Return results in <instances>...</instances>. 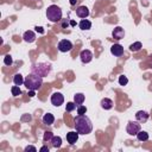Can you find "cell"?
I'll list each match as a JSON object with an SVG mask.
<instances>
[{"label": "cell", "mask_w": 152, "mask_h": 152, "mask_svg": "<svg viewBox=\"0 0 152 152\" xmlns=\"http://www.w3.org/2000/svg\"><path fill=\"white\" fill-rule=\"evenodd\" d=\"M140 131V124L139 121H128L127 124V127H126V132L129 134V135H137V133Z\"/></svg>", "instance_id": "5b68a950"}, {"label": "cell", "mask_w": 152, "mask_h": 152, "mask_svg": "<svg viewBox=\"0 0 152 152\" xmlns=\"http://www.w3.org/2000/svg\"><path fill=\"white\" fill-rule=\"evenodd\" d=\"M137 138H138L139 141H146V140H148V133L140 129V131L137 133Z\"/></svg>", "instance_id": "44dd1931"}, {"label": "cell", "mask_w": 152, "mask_h": 152, "mask_svg": "<svg viewBox=\"0 0 152 152\" xmlns=\"http://www.w3.org/2000/svg\"><path fill=\"white\" fill-rule=\"evenodd\" d=\"M76 1H77V0H70V4H71V5H75Z\"/></svg>", "instance_id": "836d02e7"}, {"label": "cell", "mask_w": 152, "mask_h": 152, "mask_svg": "<svg viewBox=\"0 0 152 152\" xmlns=\"http://www.w3.org/2000/svg\"><path fill=\"white\" fill-rule=\"evenodd\" d=\"M4 63L6 64V65H12V63H13V59H12V56L11 55H6L5 56V58H4Z\"/></svg>", "instance_id": "d4e9b609"}, {"label": "cell", "mask_w": 152, "mask_h": 152, "mask_svg": "<svg viewBox=\"0 0 152 152\" xmlns=\"http://www.w3.org/2000/svg\"><path fill=\"white\" fill-rule=\"evenodd\" d=\"M112 36H113L114 39L120 40V39H122V38L125 37V31H124V28H122L121 26H116V27L113 30Z\"/></svg>", "instance_id": "9c48e42d"}, {"label": "cell", "mask_w": 152, "mask_h": 152, "mask_svg": "<svg viewBox=\"0 0 152 152\" xmlns=\"http://www.w3.org/2000/svg\"><path fill=\"white\" fill-rule=\"evenodd\" d=\"M24 81H25V78H23V75H21V74H15V75L13 76V83H14L15 86H21V84H24Z\"/></svg>", "instance_id": "d6986e66"}, {"label": "cell", "mask_w": 152, "mask_h": 152, "mask_svg": "<svg viewBox=\"0 0 152 152\" xmlns=\"http://www.w3.org/2000/svg\"><path fill=\"white\" fill-rule=\"evenodd\" d=\"M57 48H58V50L61 52H68V51H70L72 49V43L70 40H68V39H62V40H59Z\"/></svg>", "instance_id": "8992f818"}, {"label": "cell", "mask_w": 152, "mask_h": 152, "mask_svg": "<svg viewBox=\"0 0 152 152\" xmlns=\"http://www.w3.org/2000/svg\"><path fill=\"white\" fill-rule=\"evenodd\" d=\"M43 84V78L36 74H30L25 77L24 86L27 88V90H38Z\"/></svg>", "instance_id": "7a4b0ae2"}, {"label": "cell", "mask_w": 152, "mask_h": 152, "mask_svg": "<svg viewBox=\"0 0 152 152\" xmlns=\"http://www.w3.org/2000/svg\"><path fill=\"white\" fill-rule=\"evenodd\" d=\"M50 142H51V145H52V147H55V148H58V147H61V145H62V139H61V137H52V139L50 140Z\"/></svg>", "instance_id": "ffe728a7"}, {"label": "cell", "mask_w": 152, "mask_h": 152, "mask_svg": "<svg viewBox=\"0 0 152 152\" xmlns=\"http://www.w3.org/2000/svg\"><path fill=\"white\" fill-rule=\"evenodd\" d=\"M78 132L76 131V132H74V131H71V132H68L66 133V141L70 144V145H74L77 140H78Z\"/></svg>", "instance_id": "8fae6325"}, {"label": "cell", "mask_w": 152, "mask_h": 152, "mask_svg": "<svg viewBox=\"0 0 152 152\" xmlns=\"http://www.w3.org/2000/svg\"><path fill=\"white\" fill-rule=\"evenodd\" d=\"M46 18L51 23H57L62 19V10L57 5H51L46 8Z\"/></svg>", "instance_id": "277c9868"}, {"label": "cell", "mask_w": 152, "mask_h": 152, "mask_svg": "<svg viewBox=\"0 0 152 152\" xmlns=\"http://www.w3.org/2000/svg\"><path fill=\"white\" fill-rule=\"evenodd\" d=\"M63 102H64V97H63V95L61 93L57 91V93H53L51 95V103L55 107H59L61 104H63Z\"/></svg>", "instance_id": "ba28073f"}, {"label": "cell", "mask_w": 152, "mask_h": 152, "mask_svg": "<svg viewBox=\"0 0 152 152\" xmlns=\"http://www.w3.org/2000/svg\"><path fill=\"white\" fill-rule=\"evenodd\" d=\"M110 52H112V55H114L116 57H120L124 53V48L120 44H114L110 48Z\"/></svg>", "instance_id": "7c38bea8"}, {"label": "cell", "mask_w": 152, "mask_h": 152, "mask_svg": "<svg viewBox=\"0 0 152 152\" xmlns=\"http://www.w3.org/2000/svg\"><path fill=\"white\" fill-rule=\"evenodd\" d=\"M21 120H23V121H24V120H28V121H30V120H31V116H30V115H26V116H23V118H21Z\"/></svg>", "instance_id": "d6a6232c"}, {"label": "cell", "mask_w": 152, "mask_h": 152, "mask_svg": "<svg viewBox=\"0 0 152 152\" xmlns=\"http://www.w3.org/2000/svg\"><path fill=\"white\" fill-rule=\"evenodd\" d=\"M84 95L82 94V93H77V94H75L74 95V102L77 104V106H80V104H82L83 102H84Z\"/></svg>", "instance_id": "ac0fdd59"}, {"label": "cell", "mask_w": 152, "mask_h": 152, "mask_svg": "<svg viewBox=\"0 0 152 152\" xmlns=\"http://www.w3.org/2000/svg\"><path fill=\"white\" fill-rule=\"evenodd\" d=\"M101 107H102L103 109H106V110L112 109V107H113V101H112L110 99H108V97H104V99L101 100Z\"/></svg>", "instance_id": "9a60e30c"}, {"label": "cell", "mask_w": 152, "mask_h": 152, "mask_svg": "<svg viewBox=\"0 0 152 152\" xmlns=\"http://www.w3.org/2000/svg\"><path fill=\"white\" fill-rule=\"evenodd\" d=\"M34 91H36V90H28V96H30V97H33V96L36 95Z\"/></svg>", "instance_id": "1f68e13d"}, {"label": "cell", "mask_w": 152, "mask_h": 152, "mask_svg": "<svg viewBox=\"0 0 152 152\" xmlns=\"http://www.w3.org/2000/svg\"><path fill=\"white\" fill-rule=\"evenodd\" d=\"M80 58H81V62L82 63L87 64V63L91 62V59H93V52L90 50H88V49L82 50L81 53H80Z\"/></svg>", "instance_id": "52a82bcc"}, {"label": "cell", "mask_w": 152, "mask_h": 152, "mask_svg": "<svg viewBox=\"0 0 152 152\" xmlns=\"http://www.w3.org/2000/svg\"><path fill=\"white\" fill-rule=\"evenodd\" d=\"M76 103L75 102H68L66 104H65V110L66 112H72L74 109H76Z\"/></svg>", "instance_id": "cb8c5ba5"}, {"label": "cell", "mask_w": 152, "mask_h": 152, "mask_svg": "<svg viewBox=\"0 0 152 152\" xmlns=\"http://www.w3.org/2000/svg\"><path fill=\"white\" fill-rule=\"evenodd\" d=\"M127 83H128V80H127V77H126L125 75L119 76V84H120V86H126Z\"/></svg>", "instance_id": "484cf974"}, {"label": "cell", "mask_w": 152, "mask_h": 152, "mask_svg": "<svg viewBox=\"0 0 152 152\" xmlns=\"http://www.w3.org/2000/svg\"><path fill=\"white\" fill-rule=\"evenodd\" d=\"M53 122H55V116H53L51 113H46V114H44V116H43V124L50 126V125H52Z\"/></svg>", "instance_id": "2e32d148"}, {"label": "cell", "mask_w": 152, "mask_h": 152, "mask_svg": "<svg viewBox=\"0 0 152 152\" xmlns=\"http://www.w3.org/2000/svg\"><path fill=\"white\" fill-rule=\"evenodd\" d=\"M52 137H53L52 132H45V133H44L43 139H44V141H50V140L52 139Z\"/></svg>", "instance_id": "83f0119b"}, {"label": "cell", "mask_w": 152, "mask_h": 152, "mask_svg": "<svg viewBox=\"0 0 152 152\" xmlns=\"http://www.w3.org/2000/svg\"><path fill=\"white\" fill-rule=\"evenodd\" d=\"M76 15L80 17V18H82V19H86V18L89 15V10H88V7H86V6H80V7H77V8H76Z\"/></svg>", "instance_id": "30bf717a"}, {"label": "cell", "mask_w": 152, "mask_h": 152, "mask_svg": "<svg viewBox=\"0 0 152 152\" xmlns=\"http://www.w3.org/2000/svg\"><path fill=\"white\" fill-rule=\"evenodd\" d=\"M70 25H72V26H75V25H76V23H75L74 20H71V21H70Z\"/></svg>", "instance_id": "e575fe53"}, {"label": "cell", "mask_w": 152, "mask_h": 152, "mask_svg": "<svg viewBox=\"0 0 152 152\" xmlns=\"http://www.w3.org/2000/svg\"><path fill=\"white\" fill-rule=\"evenodd\" d=\"M34 28H36V31H37V32H39V33H44V30H43V27H40V26H36Z\"/></svg>", "instance_id": "f546056e"}, {"label": "cell", "mask_w": 152, "mask_h": 152, "mask_svg": "<svg viewBox=\"0 0 152 152\" xmlns=\"http://www.w3.org/2000/svg\"><path fill=\"white\" fill-rule=\"evenodd\" d=\"M25 151H26V152H27V151H33V152H36L37 148H36L34 146H31V145H30V146H26V147H25Z\"/></svg>", "instance_id": "f1b7e54d"}, {"label": "cell", "mask_w": 152, "mask_h": 152, "mask_svg": "<svg viewBox=\"0 0 152 152\" xmlns=\"http://www.w3.org/2000/svg\"><path fill=\"white\" fill-rule=\"evenodd\" d=\"M86 113H87V107L86 106H82V104L77 106V114L78 115H82V114H86Z\"/></svg>", "instance_id": "4316f807"}, {"label": "cell", "mask_w": 152, "mask_h": 152, "mask_svg": "<svg viewBox=\"0 0 152 152\" xmlns=\"http://www.w3.org/2000/svg\"><path fill=\"white\" fill-rule=\"evenodd\" d=\"M11 91H12V95L13 96H19L21 94V89L19 88V86H13L11 88Z\"/></svg>", "instance_id": "603a6c76"}, {"label": "cell", "mask_w": 152, "mask_h": 152, "mask_svg": "<svg viewBox=\"0 0 152 152\" xmlns=\"http://www.w3.org/2000/svg\"><path fill=\"white\" fill-rule=\"evenodd\" d=\"M141 48H142V46H141V43H140V42H135V43H133V44L129 45V50H131L132 52H137V51H139Z\"/></svg>", "instance_id": "7402d4cb"}, {"label": "cell", "mask_w": 152, "mask_h": 152, "mask_svg": "<svg viewBox=\"0 0 152 152\" xmlns=\"http://www.w3.org/2000/svg\"><path fill=\"white\" fill-rule=\"evenodd\" d=\"M78 26H80V28L81 30H90L91 28V23L88 20V19H82L81 21H80V24H78Z\"/></svg>", "instance_id": "e0dca14e"}, {"label": "cell", "mask_w": 152, "mask_h": 152, "mask_svg": "<svg viewBox=\"0 0 152 152\" xmlns=\"http://www.w3.org/2000/svg\"><path fill=\"white\" fill-rule=\"evenodd\" d=\"M39 151H40V152H49V147H48V146H43V147H40Z\"/></svg>", "instance_id": "4dcf8cb0"}, {"label": "cell", "mask_w": 152, "mask_h": 152, "mask_svg": "<svg viewBox=\"0 0 152 152\" xmlns=\"http://www.w3.org/2000/svg\"><path fill=\"white\" fill-rule=\"evenodd\" d=\"M23 39L26 42V43H33L36 40V34L33 31H26L24 34H23Z\"/></svg>", "instance_id": "4fadbf2b"}, {"label": "cell", "mask_w": 152, "mask_h": 152, "mask_svg": "<svg viewBox=\"0 0 152 152\" xmlns=\"http://www.w3.org/2000/svg\"><path fill=\"white\" fill-rule=\"evenodd\" d=\"M135 119L139 122H146L147 119H148V113L145 112V110H139V112L135 113Z\"/></svg>", "instance_id": "5bb4252c"}, {"label": "cell", "mask_w": 152, "mask_h": 152, "mask_svg": "<svg viewBox=\"0 0 152 152\" xmlns=\"http://www.w3.org/2000/svg\"><path fill=\"white\" fill-rule=\"evenodd\" d=\"M51 71V65L49 63H44V62H40V63H34L32 64L31 66V72L32 74H36L40 77H45L50 74Z\"/></svg>", "instance_id": "3957f363"}, {"label": "cell", "mask_w": 152, "mask_h": 152, "mask_svg": "<svg viewBox=\"0 0 152 152\" xmlns=\"http://www.w3.org/2000/svg\"><path fill=\"white\" fill-rule=\"evenodd\" d=\"M74 122H75L74 126H75L76 131L80 134H89V133H91V131H93V124H91V120L87 115H84V114L77 115L75 118Z\"/></svg>", "instance_id": "6da1fadb"}]
</instances>
